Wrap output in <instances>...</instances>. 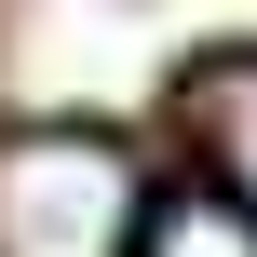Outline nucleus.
<instances>
[{
  "label": "nucleus",
  "mask_w": 257,
  "mask_h": 257,
  "mask_svg": "<svg viewBox=\"0 0 257 257\" xmlns=\"http://www.w3.org/2000/svg\"><path fill=\"white\" fill-rule=\"evenodd\" d=\"M122 230H136L122 136H81V122L0 136V257H122Z\"/></svg>",
  "instance_id": "f257e3e1"
},
{
  "label": "nucleus",
  "mask_w": 257,
  "mask_h": 257,
  "mask_svg": "<svg viewBox=\"0 0 257 257\" xmlns=\"http://www.w3.org/2000/svg\"><path fill=\"white\" fill-rule=\"evenodd\" d=\"M190 136H203L217 190L257 217V54H203L190 68Z\"/></svg>",
  "instance_id": "f03ea898"
},
{
  "label": "nucleus",
  "mask_w": 257,
  "mask_h": 257,
  "mask_svg": "<svg viewBox=\"0 0 257 257\" xmlns=\"http://www.w3.org/2000/svg\"><path fill=\"white\" fill-rule=\"evenodd\" d=\"M122 257H257V217L230 190H176V203H136Z\"/></svg>",
  "instance_id": "7ed1b4c3"
}]
</instances>
